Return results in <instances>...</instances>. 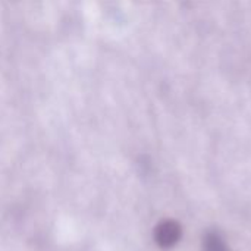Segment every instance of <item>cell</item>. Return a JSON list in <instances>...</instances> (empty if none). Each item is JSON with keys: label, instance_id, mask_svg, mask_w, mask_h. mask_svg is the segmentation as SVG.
<instances>
[{"label": "cell", "instance_id": "1", "mask_svg": "<svg viewBox=\"0 0 251 251\" xmlns=\"http://www.w3.org/2000/svg\"><path fill=\"white\" fill-rule=\"evenodd\" d=\"M178 238H179V228L172 222L162 224L156 231V240L163 247L172 246L174 243L178 241Z\"/></svg>", "mask_w": 251, "mask_h": 251}, {"label": "cell", "instance_id": "2", "mask_svg": "<svg viewBox=\"0 0 251 251\" xmlns=\"http://www.w3.org/2000/svg\"><path fill=\"white\" fill-rule=\"evenodd\" d=\"M206 250L207 251H225V247L222 244V241L218 237H212L207 240L206 243Z\"/></svg>", "mask_w": 251, "mask_h": 251}]
</instances>
